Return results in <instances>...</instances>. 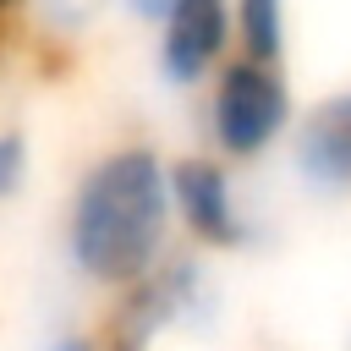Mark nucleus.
Here are the masks:
<instances>
[{
    "label": "nucleus",
    "mask_w": 351,
    "mask_h": 351,
    "mask_svg": "<svg viewBox=\"0 0 351 351\" xmlns=\"http://www.w3.org/2000/svg\"><path fill=\"white\" fill-rule=\"evenodd\" d=\"M208 143L219 159L247 165L263 159L285 132H291V88L280 60H252V55H230L214 66L208 77Z\"/></svg>",
    "instance_id": "3"
},
{
    "label": "nucleus",
    "mask_w": 351,
    "mask_h": 351,
    "mask_svg": "<svg viewBox=\"0 0 351 351\" xmlns=\"http://www.w3.org/2000/svg\"><path fill=\"white\" fill-rule=\"evenodd\" d=\"M230 38L252 60L285 55V0H230Z\"/></svg>",
    "instance_id": "7"
},
{
    "label": "nucleus",
    "mask_w": 351,
    "mask_h": 351,
    "mask_svg": "<svg viewBox=\"0 0 351 351\" xmlns=\"http://www.w3.org/2000/svg\"><path fill=\"white\" fill-rule=\"evenodd\" d=\"M230 49V0H176L154 27V71L165 88H197Z\"/></svg>",
    "instance_id": "5"
},
{
    "label": "nucleus",
    "mask_w": 351,
    "mask_h": 351,
    "mask_svg": "<svg viewBox=\"0 0 351 351\" xmlns=\"http://www.w3.org/2000/svg\"><path fill=\"white\" fill-rule=\"evenodd\" d=\"M38 351H110V346H104L99 335H82V329H55Z\"/></svg>",
    "instance_id": "10"
},
{
    "label": "nucleus",
    "mask_w": 351,
    "mask_h": 351,
    "mask_svg": "<svg viewBox=\"0 0 351 351\" xmlns=\"http://www.w3.org/2000/svg\"><path fill=\"white\" fill-rule=\"evenodd\" d=\"M170 203H176V225L208 252H241L258 241V219L236 192L230 159L219 154L170 159Z\"/></svg>",
    "instance_id": "4"
},
{
    "label": "nucleus",
    "mask_w": 351,
    "mask_h": 351,
    "mask_svg": "<svg viewBox=\"0 0 351 351\" xmlns=\"http://www.w3.org/2000/svg\"><path fill=\"white\" fill-rule=\"evenodd\" d=\"M27 5H33V22H38L49 38L71 44V38L93 33V22H99L115 0H27Z\"/></svg>",
    "instance_id": "8"
},
{
    "label": "nucleus",
    "mask_w": 351,
    "mask_h": 351,
    "mask_svg": "<svg viewBox=\"0 0 351 351\" xmlns=\"http://www.w3.org/2000/svg\"><path fill=\"white\" fill-rule=\"evenodd\" d=\"M27 176H33V143H27V132L22 126H0V203L22 197Z\"/></svg>",
    "instance_id": "9"
},
{
    "label": "nucleus",
    "mask_w": 351,
    "mask_h": 351,
    "mask_svg": "<svg viewBox=\"0 0 351 351\" xmlns=\"http://www.w3.org/2000/svg\"><path fill=\"white\" fill-rule=\"evenodd\" d=\"M291 170L318 197L351 192V88L318 99L296 121V132H291Z\"/></svg>",
    "instance_id": "6"
},
{
    "label": "nucleus",
    "mask_w": 351,
    "mask_h": 351,
    "mask_svg": "<svg viewBox=\"0 0 351 351\" xmlns=\"http://www.w3.org/2000/svg\"><path fill=\"white\" fill-rule=\"evenodd\" d=\"M170 159L148 143H121L77 176L66 197L60 252L82 285L121 296L170 252Z\"/></svg>",
    "instance_id": "1"
},
{
    "label": "nucleus",
    "mask_w": 351,
    "mask_h": 351,
    "mask_svg": "<svg viewBox=\"0 0 351 351\" xmlns=\"http://www.w3.org/2000/svg\"><path fill=\"white\" fill-rule=\"evenodd\" d=\"M115 5H121L132 22H148V27H159V22L170 16V5H176V0H115Z\"/></svg>",
    "instance_id": "11"
},
{
    "label": "nucleus",
    "mask_w": 351,
    "mask_h": 351,
    "mask_svg": "<svg viewBox=\"0 0 351 351\" xmlns=\"http://www.w3.org/2000/svg\"><path fill=\"white\" fill-rule=\"evenodd\" d=\"M219 324V280L197 252H165L137 285L121 291L104 346L110 351H148L159 335H197Z\"/></svg>",
    "instance_id": "2"
}]
</instances>
